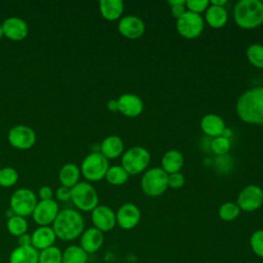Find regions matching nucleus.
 <instances>
[{"instance_id":"bb28decb","label":"nucleus","mask_w":263,"mask_h":263,"mask_svg":"<svg viewBox=\"0 0 263 263\" xmlns=\"http://www.w3.org/2000/svg\"><path fill=\"white\" fill-rule=\"evenodd\" d=\"M88 254L79 245H69L62 251V263H87Z\"/></svg>"},{"instance_id":"39448f33","label":"nucleus","mask_w":263,"mask_h":263,"mask_svg":"<svg viewBox=\"0 0 263 263\" xmlns=\"http://www.w3.org/2000/svg\"><path fill=\"white\" fill-rule=\"evenodd\" d=\"M109 168L108 159L101 152H91L87 154L80 165L81 175L90 182H97L105 178Z\"/></svg>"},{"instance_id":"f257e3e1","label":"nucleus","mask_w":263,"mask_h":263,"mask_svg":"<svg viewBox=\"0 0 263 263\" xmlns=\"http://www.w3.org/2000/svg\"><path fill=\"white\" fill-rule=\"evenodd\" d=\"M236 113L242 121L263 126V86L246 90L236 102Z\"/></svg>"},{"instance_id":"cd10ccee","label":"nucleus","mask_w":263,"mask_h":263,"mask_svg":"<svg viewBox=\"0 0 263 263\" xmlns=\"http://www.w3.org/2000/svg\"><path fill=\"white\" fill-rule=\"evenodd\" d=\"M28 222L26 218L17 215H13L12 217L7 219L6 229L10 235L14 237H18L20 235L28 232Z\"/></svg>"},{"instance_id":"b1692460","label":"nucleus","mask_w":263,"mask_h":263,"mask_svg":"<svg viewBox=\"0 0 263 263\" xmlns=\"http://www.w3.org/2000/svg\"><path fill=\"white\" fill-rule=\"evenodd\" d=\"M184 164V157L178 150L172 149L166 151L161 158V168L166 174L178 173Z\"/></svg>"},{"instance_id":"72a5a7b5","label":"nucleus","mask_w":263,"mask_h":263,"mask_svg":"<svg viewBox=\"0 0 263 263\" xmlns=\"http://www.w3.org/2000/svg\"><path fill=\"white\" fill-rule=\"evenodd\" d=\"M230 141L225 136L213 138L211 142V150L218 156H224L230 150Z\"/></svg>"},{"instance_id":"c756f323","label":"nucleus","mask_w":263,"mask_h":263,"mask_svg":"<svg viewBox=\"0 0 263 263\" xmlns=\"http://www.w3.org/2000/svg\"><path fill=\"white\" fill-rule=\"evenodd\" d=\"M38 263H62V250L57 246H52L40 251Z\"/></svg>"},{"instance_id":"aec40b11","label":"nucleus","mask_w":263,"mask_h":263,"mask_svg":"<svg viewBox=\"0 0 263 263\" xmlns=\"http://www.w3.org/2000/svg\"><path fill=\"white\" fill-rule=\"evenodd\" d=\"M201 130L209 137L216 138L223 136L226 126L224 120L217 114H206L200 120Z\"/></svg>"},{"instance_id":"1a4fd4ad","label":"nucleus","mask_w":263,"mask_h":263,"mask_svg":"<svg viewBox=\"0 0 263 263\" xmlns=\"http://www.w3.org/2000/svg\"><path fill=\"white\" fill-rule=\"evenodd\" d=\"M204 22L200 14L186 10L185 13L177 20L176 28L178 33L186 39L197 38L203 30Z\"/></svg>"},{"instance_id":"20e7f679","label":"nucleus","mask_w":263,"mask_h":263,"mask_svg":"<svg viewBox=\"0 0 263 263\" xmlns=\"http://www.w3.org/2000/svg\"><path fill=\"white\" fill-rule=\"evenodd\" d=\"M71 201L81 212H91L99 204V195L88 182H78L71 188Z\"/></svg>"},{"instance_id":"f8f14e48","label":"nucleus","mask_w":263,"mask_h":263,"mask_svg":"<svg viewBox=\"0 0 263 263\" xmlns=\"http://www.w3.org/2000/svg\"><path fill=\"white\" fill-rule=\"evenodd\" d=\"M59 212L58 202L53 198L39 200L32 213V218L38 226H51Z\"/></svg>"},{"instance_id":"a18cd8bd","label":"nucleus","mask_w":263,"mask_h":263,"mask_svg":"<svg viewBox=\"0 0 263 263\" xmlns=\"http://www.w3.org/2000/svg\"><path fill=\"white\" fill-rule=\"evenodd\" d=\"M0 263H2V262H1V260H0Z\"/></svg>"},{"instance_id":"c85d7f7f","label":"nucleus","mask_w":263,"mask_h":263,"mask_svg":"<svg viewBox=\"0 0 263 263\" xmlns=\"http://www.w3.org/2000/svg\"><path fill=\"white\" fill-rule=\"evenodd\" d=\"M129 175L121 165H112L109 166L105 179L107 182L114 186H120L128 180Z\"/></svg>"},{"instance_id":"4c0bfd02","label":"nucleus","mask_w":263,"mask_h":263,"mask_svg":"<svg viewBox=\"0 0 263 263\" xmlns=\"http://www.w3.org/2000/svg\"><path fill=\"white\" fill-rule=\"evenodd\" d=\"M185 184L184 176L178 172L173 174H167V186L172 189H179Z\"/></svg>"},{"instance_id":"6e6552de","label":"nucleus","mask_w":263,"mask_h":263,"mask_svg":"<svg viewBox=\"0 0 263 263\" xmlns=\"http://www.w3.org/2000/svg\"><path fill=\"white\" fill-rule=\"evenodd\" d=\"M37 202V196L31 189L18 188L10 196L9 209L14 215L26 218L32 216Z\"/></svg>"},{"instance_id":"4468645a","label":"nucleus","mask_w":263,"mask_h":263,"mask_svg":"<svg viewBox=\"0 0 263 263\" xmlns=\"http://www.w3.org/2000/svg\"><path fill=\"white\" fill-rule=\"evenodd\" d=\"M115 215L116 224L124 230H130L135 228L141 220V212L139 208L132 202L123 203L115 213Z\"/></svg>"},{"instance_id":"c03bdc74","label":"nucleus","mask_w":263,"mask_h":263,"mask_svg":"<svg viewBox=\"0 0 263 263\" xmlns=\"http://www.w3.org/2000/svg\"><path fill=\"white\" fill-rule=\"evenodd\" d=\"M4 36V33H3V28H2V24H0V38H2Z\"/></svg>"},{"instance_id":"7ed1b4c3","label":"nucleus","mask_w":263,"mask_h":263,"mask_svg":"<svg viewBox=\"0 0 263 263\" xmlns=\"http://www.w3.org/2000/svg\"><path fill=\"white\" fill-rule=\"evenodd\" d=\"M233 17L241 29H255L263 24V2L259 0H240L233 9Z\"/></svg>"},{"instance_id":"5701e85b","label":"nucleus","mask_w":263,"mask_h":263,"mask_svg":"<svg viewBox=\"0 0 263 263\" xmlns=\"http://www.w3.org/2000/svg\"><path fill=\"white\" fill-rule=\"evenodd\" d=\"M124 9V4L121 0H101L99 3V10L103 18L107 21L118 20Z\"/></svg>"},{"instance_id":"9d476101","label":"nucleus","mask_w":263,"mask_h":263,"mask_svg":"<svg viewBox=\"0 0 263 263\" xmlns=\"http://www.w3.org/2000/svg\"><path fill=\"white\" fill-rule=\"evenodd\" d=\"M7 140L10 146L13 148L18 150H27L35 145L36 134L30 126L17 124L9 129Z\"/></svg>"},{"instance_id":"0eeeda50","label":"nucleus","mask_w":263,"mask_h":263,"mask_svg":"<svg viewBox=\"0 0 263 263\" xmlns=\"http://www.w3.org/2000/svg\"><path fill=\"white\" fill-rule=\"evenodd\" d=\"M167 187V174L161 167H152L144 173L141 188L146 195L159 196L165 192Z\"/></svg>"},{"instance_id":"a878e982","label":"nucleus","mask_w":263,"mask_h":263,"mask_svg":"<svg viewBox=\"0 0 263 263\" xmlns=\"http://www.w3.org/2000/svg\"><path fill=\"white\" fill-rule=\"evenodd\" d=\"M204 17L208 25L214 29L223 28L228 20L227 11L224 7H219L211 4L205 10Z\"/></svg>"},{"instance_id":"473e14b6","label":"nucleus","mask_w":263,"mask_h":263,"mask_svg":"<svg viewBox=\"0 0 263 263\" xmlns=\"http://www.w3.org/2000/svg\"><path fill=\"white\" fill-rule=\"evenodd\" d=\"M18 180V173L14 167L5 166L0 168V186L1 187H12Z\"/></svg>"},{"instance_id":"393cba45","label":"nucleus","mask_w":263,"mask_h":263,"mask_svg":"<svg viewBox=\"0 0 263 263\" xmlns=\"http://www.w3.org/2000/svg\"><path fill=\"white\" fill-rule=\"evenodd\" d=\"M80 175V167H78L75 163L69 162L60 168L59 180L62 186L72 188L79 182Z\"/></svg>"},{"instance_id":"c9c22d12","label":"nucleus","mask_w":263,"mask_h":263,"mask_svg":"<svg viewBox=\"0 0 263 263\" xmlns=\"http://www.w3.org/2000/svg\"><path fill=\"white\" fill-rule=\"evenodd\" d=\"M186 8H188L189 11L200 14L201 12H204L208 7L210 6L209 0H187L185 4Z\"/></svg>"},{"instance_id":"dca6fc26","label":"nucleus","mask_w":263,"mask_h":263,"mask_svg":"<svg viewBox=\"0 0 263 263\" xmlns=\"http://www.w3.org/2000/svg\"><path fill=\"white\" fill-rule=\"evenodd\" d=\"M118 32L127 39H138L145 33L144 22L136 15H126L119 20Z\"/></svg>"},{"instance_id":"f03ea898","label":"nucleus","mask_w":263,"mask_h":263,"mask_svg":"<svg viewBox=\"0 0 263 263\" xmlns=\"http://www.w3.org/2000/svg\"><path fill=\"white\" fill-rule=\"evenodd\" d=\"M51 227L58 239L72 241L80 237L85 229V222L79 211L68 208L60 210Z\"/></svg>"},{"instance_id":"ddd939ff","label":"nucleus","mask_w":263,"mask_h":263,"mask_svg":"<svg viewBox=\"0 0 263 263\" xmlns=\"http://www.w3.org/2000/svg\"><path fill=\"white\" fill-rule=\"evenodd\" d=\"M90 217L93 227L103 233L112 230L116 225V215L114 211L105 204H98L91 211Z\"/></svg>"},{"instance_id":"a19ab883","label":"nucleus","mask_w":263,"mask_h":263,"mask_svg":"<svg viewBox=\"0 0 263 263\" xmlns=\"http://www.w3.org/2000/svg\"><path fill=\"white\" fill-rule=\"evenodd\" d=\"M17 238V246H22V247H27V246H32V237H31V233H24L22 235H20Z\"/></svg>"},{"instance_id":"f3484780","label":"nucleus","mask_w":263,"mask_h":263,"mask_svg":"<svg viewBox=\"0 0 263 263\" xmlns=\"http://www.w3.org/2000/svg\"><path fill=\"white\" fill-rule=\"evenodd\" d=\"M116 101L118 111L126 117H137L144 110L142 99L135 93H122Z\"/></svg>"},{"instance_id":"e433bc0d","label":"nucleus","mask_w":263,"mask_h":263,"mask_svg":"<svg viewBox=\"0 0 263 263\" xmlns=\"http://www.w3.org/2000/svg\"><path fill=\"white\" fill-rule=\"evenodd\" d=\"M167 4L171 6V13L176 20L182 16L186 11V0H170Z\"/></svg>"},{"instance_id":"f704fd0d","label":"nucleus","mask_w":263,"mask_h":263,"mask_svg":"<svg viewBox=\"0 0 263 263\" xmlns=\"http://www.w3.org/2000/svg\"><path fill=\"white\" fill-rule=\"evenodd\" d=\"M250 246L256 256L263 258V229H258L252 233Z\"/></svg>"},{"instance_id":"2eb2a0df","label":"nucleus","mask_w":263,"mask_h":263,"mask_svg":"<svg viewBox=\"0 0 263 263\" xmlns=\"http://www.w3.org/2000/svg\"><path fill=\"white\" fill-rule=\"evenodd\" d=\"M4 36L13 41L25 39L29 33V26L25 20L18 16H9L2 23Z\"/></svg>"},{"instance_id":"423d86ee","label":"nucleus","mask_w":263,"mask_h":263,"mask_svg":"<svg viewBox=\"0 0 263 263\" xmlns=\"http://www.w3.org/2000/svg\"><path fill=\"white\" fill-rule=\"evenodd\" d=\"M150 153L142 146L130 147L121 157V166L128 175H138L150 163Z\"/></svg>"},{"instance_id":"2f4dec72","label":"nucleus","mask_w":263,"mask_h":263,"mask_svg":"<svg viewBox=\"0 0 263 263\" xmlns=\"http://www.w3.org/2000/svg\"><path fill=\"white\" fill-rule=\"evenodd\" d=\"M247 59L256 68L263 69V45L252 44L247 48Z\"/></svg>"},{"instance_id":"6ab92c4d","label":"nucleus","mask_w":263,"mask_h":263,"mask_svg":"<svg viewBox=\"0 0 263 263\" xmlns=\"http://www.w3.org/2000/svg\"><path fill=\"white\" fill-rule=\"evenodd\" d=\"M32 247L38 252L54 246L58 239L51 226H38L31 233Z\"/></svg>"},{"instance_id":"7c9ffc66","label":"nucleus","mask_w":263,"mask_h":263,"mask_svg":"<svg viewBox=\"0 0 263 263\" xmlns=\"http://www.w3.org/2000/svg\"><path fill=\"white\" fill-rule=\"evenodd\" d=\"M239 214H240V209L236 203L231 201L224 202L223 204H221V206L218 210V215L220 219L226 222L235 220L239 216Z\"/></svg>"},{"instance_id":"412c9836","label":"nucleus","mask_w":263,"mask_h":263,"mask_svg":"<svg viewBox=\"0 0 263 263\" xmlns=\"http://www.w3.org/2000/svg\"><path fill=\"white\" fill-rule=\"evenodd\" d=\"M124 144L118 136H108L101 143L100 152L109 160L119 157L123 152Z\"/></svg>"},{"instance_id":"ea45409f","label":"nucleus","mask_w":263,"mask_h":263,"mask_svg":"<svg viewBox=\"0 0 263 263\" xmlns=\"http://www.w3.org/2000/svg\"><path fill=\"white\" fill-rule=\"evenodd\" d=\"M52 196H53V191L50 186L44 185L38 189V197L40 198V200L52 199Z\"/></svg>"},{"instance_id":"58836bf2","label":"nucleus","mask_w":263,"mask_h":263,"mask_svg":"<svg viewBox=\"0 0 263 263\" xmlns=\"http://www.w3.org/2000/svg\"><path fill=\"white\" fill-rule=\"evenodd\" d=\"M54 195L57 197L58 200L60 201H68V200H71V188H68V187H65V186H60L55 192H54Z\"/></svg>"},{"instance_id":"37998d69","label":"nucleus","mask_w":263,"mask_h":263,"mask_svg":"<svg viewBox=\"0 0 263 263\" xmlns=\"http://www.w3.org/2000/svg\"><path fill=\"white\" fill-rule=\"evenodd\" d=\"M210 4L219 7H224L227 4V0H212L210 1Z\"/></svg>"},{"instance_id":"4be33fe9","label":"nucleus","mask_w":263,"mask_h":263,"mask_svg":"<svg viewBox=\"0 0 263 263\" xmlns=\"http://www.w3.org/2000/svg\"><path fill=\"white\" fill-rule=\"evenodd\" d=\"M39 252L32 246L15 247L9 254V263H38Z\"/></svg>"},{"instance_id":"9b49d317","label":"nucleus","mask_w":263,"mask_h":263,"mask_svg":"<svg viewBox=\"0 0 263 263\" xmlns=\"http://www.w3.org/2000/svg\"><path fill=\"white\" fill-rule=\"evenodd\" d=\"M236 204L243 212H254L263 204V190L258 185L246 186L237 196Z\"/></svg>"},{"instance_id":"79ce46f5","label":"nucleus","mask_w":263,"mask_h":263,"mask_svg":"<svg viewBox=\"0 0 263 263\" xmlns=\"http://www.w3.org/2000/svg\"><path fill=\"white\" fill-rule=\"evenodd\" d=\"M107 108L108 110L112 111V112H116L118 111L117 109V101L116 100H110L107 102Z\"/></svg>"},{"instance_id":"a211bd4d","label":"nucleus","mask_w":263,"mask_h":263,"mask_svg":"<svg viewBox=\"0 0 263 263\" xmlns=\"http://www.w3.org/2000/svg\"><path fill=\"white\" fill-rule=\"evenodd\" d=\"M79 238V246L88 255L97 253L104 243V233L93 226L84 229Z\"/></svg>"}]
</instances>
